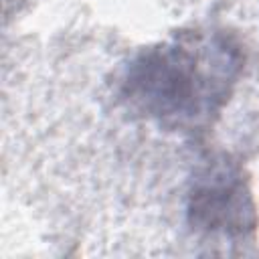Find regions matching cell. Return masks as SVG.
I'll use <instances>...</instances> for the list:
<instances>
[{
	"mask_svg": "<svg viewBox=\"0 0 259 259\" xmlns=\"http://www.w3.org/2000/svg\"><path fill=\"white\" fill-rule=\"evenodd\" d=\"M184 219L188 231L204 243L241 247L253 245L259 231V210L251 174L233 154L208 156L192 174Z\"/></svg>",
	"mask_w": 259,
	"mask_h": 259,
	"instance_id": "obj_2",
	"label": "cell"
},
{
	"mask_svg": "<svg viewBox=\"0 0 259 259\" xmlns=\"http://www.w3.org/2000/svg\"><path fill=\"white\" fill-rule=\"evenodd\" d=\"M247 65L239 34L227 26H190L142 47L123 65L117 97L158 130L200 138L231 103Z\"/></svg>",
	"mask_w": 259,
	"mask_h": 259,
	"instance_id": "obj_1",
	"label": "cell"
}]
</instances>
